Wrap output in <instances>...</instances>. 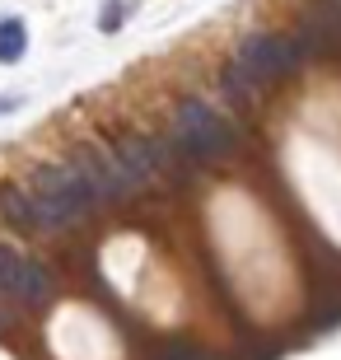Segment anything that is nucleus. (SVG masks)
<instances>
[{
  "label": "nucleus",
  "instance_id": "nucleus-1",
  "mask_svg": "<svg viewBox=\"0 0 341 360\" xmlns=\"http://www.w3.org/2000/svg\"><path fill=\"white\" fill-rule=\"evenodd\" d=\"M28 192H33L38 206H42V225H47V234L84 220V215L98 206L89 178L79 174V164L70 160V155L56 160V164H38V169L28 174Z\"/></svg>",
  "mask_w": 341,
  "mask_h": 360
},
{
  "label": "nucleus",
  "instance_id": "nucleus-2",
  "mask_svg": "<svg viewBox=\"0 0 341 360\" xmlns=\"http://www.w3.org/2000/svg\"><path fill=\"white\" fill-rule=\"evenodd\" d=\"M173 141H178V150L187 160H197V164L229 160L238 150L234 122L224 112H215L206 98H178V108H173Z\"/></svg>",
  "mask_w": 341,
  "mask_h": 360
},
{
  "label": "nucleus",
  "instance_id": "nucleus-3",
  "mask_svg": "<svg viewBox=\"0 0 341 360\" xmlns=\"http://www.w3.org/2000/svg\"><path fill=\"white\" fill-rule=\"evenodd\" d=\"M234 61L257 89H266V84L285 80L290 70L304 61V42L300 38H281V33H252V38L238 42Z\"/></svg>",
  "mask_w": 341,
  "mask_h": 360
},
{
  "label": "nucleus",
  "instance_id": "nucleus-4",
  "mask_svg": "<svg viewBox=\"0 0 341 360\" xmlns=\"http://www.w3.org/2000/svg\"><path fill=\"white\" fill-rule=\"evenodd\" d=\"M70 160L79 164V174L89 178L94 197L98 201H122L131 197L136 183L127 178V169H122V160L112 155V150H98V146H70Z\"/></svg>",
  "mask_w": 341,
  "mask_h": 360
},
{
  "label": "nucleus",
  "instance_id": "nucleus-5",
  "mask_svg": "<svg viewBox=\"0 0 341 360\" xmlns=\"http://www.w3.org/2000/svg\"><path fill=\"white\" fill-rule=\"evenodd\" d=\"M108 150L122 160V169H127V178H131L136 187L150 183V178L169 164V155H173L164 141H155V136H131V131H127V136H112V146H108Z\"/></svg>",
  "mask_w": 341,
  "mask_h": 360
},
{
  "label": "nucleus",
  "instance_id": "nucleus-6",
  "mask_svg": "<svg viewBox=\"0 0 341 360\" xmlns=\"http://www.w3.org/2000/svg\"><path fill=\"white\" fill-rule=\"evenodd\" d=\"M0 215H5L14 229H42V234H47L42 206H38V197L28 192V183H0Z\"/></svg>",
  "mask_w": 341,
  "mask_h": 360
},
{
  "label": "nucleus",
  "instance_id": "nucleus-7",
  "mask_svg": "<svg viewBox=\"0 0 341 360\" xmlns=\"http://www.w3.org/2000/svg\"><path fill=\"white\" fill-rule=\"evenodd\" d=\"M300 42H341V0H309L300 19Z\"/></svg>",
  "mask_w": 341,
  "mask_h": 360
},
{
  "label": "nucleus",
  "instance_id": "nucleus-8",
  "mask_svg": "<svg viewBox=\"0 0 341 360\" xmlns=\"http://www.w3.org/2000/svg\"><path fill=\"white\" fill-rule=\"evenodd\" d=\"M14 300H24V304H47V300H52V276H47V267H42L38 257H24V262H19Z\"/></svg>",
  "mask_w": 341,
  "mask_h": 360
},
{
  "label": "nucleus",
  "instance_id": "nucleus-9",
  "mask_svg": "<svg viewBox=\"0 0 341 360\" xmlns=\"http://www.w3.org/2000/svg\"><path fill=\"white\" fill-rule=\"evenodd\" d=\"M28 52V28L24 19H0V66H14V61H24Z\"/></svg>",
  "mask_w": 341,
  "mask_h": 360
},
{
  "label": "nucleus",
  "instance_id": "nucleus-10",
  "mask_svg": "<svg viewBox=\"0 0 341 360\" xmlns=\"http://www.w3.org/2000/svg\"><path fill=\"white\" fill-rule=\"evenodd\" d=\"M19 262H24V253L0 243V295H10V300H14V285H19Z\"/></svg>",
  "mask_w": 341,
  "mask_h": 360
},
{
  "label": "nucleus",
  "instance_id": "nucleus-11",
  "mask_svg": "<svg viewBox=\"0 0 341 360\" xmlns=\"http://www.w3.org/2000/svg\"><path fill=\"white\" fill-rule=\"evenodd\" d=\"M117 24H122V10H117V5L98 14V28H103V33H108V28H117Z\"/></svg>",
  "mask_w": 341,
  "mask_h": 360
},
{
  "label": "nucleus",
  "instance_id": "nucleus-12",
  "mask_svg": "<svg viewBox=\"0 0 341 360\" xmlns=\"http://www.w3.org/2000/svg\"><path fill=\"white\" fill-rule=\"evenodd\" d=\"M14 108H19V98H14V94H5V98H0V112H14Z\"/></svg>",
  "mask_w": 341,
  "mask_h": 360
},
{
  "label": "nucleus",
  "instance_id": "nucleus-13",
  "mask_svg": "<svg viewBox=\"0 0 341 360\" xmlns=\"http://www.w3.org/2000/svg\"><path fill=\"white\" fill-rule=\"evenodd\" d=\"M0 323H5V319H0Z\"/></svg>",
  "mask_w": 341,
  "mask_h": 360
}]
</instances>
